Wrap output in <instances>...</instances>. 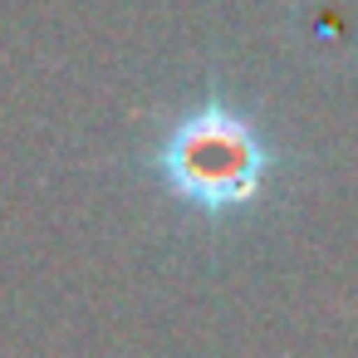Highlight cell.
I'll use <instances>...</instances> for the list:
<instances>
[{"label":"cell","mask_w":358,"mask_h":358,"mask_svg":"<svg viewBox=\"0 0 358 358\" xmlns=\"http://www.w3.org/2000/svg\"><path fill=\"white\" fill-rule=\"evenodd\" d=\"M260 167H265V148L255 128L216 103L187 113L162 148V177L172 182V192L211 211L255 196Z\"/></svg>","instance_id":"1"}]
</instances>
